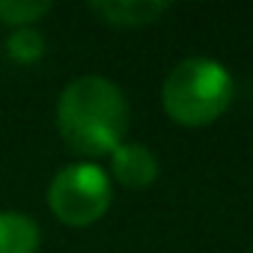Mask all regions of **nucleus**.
<instances>
[{
	"instance_id": "obj_1",
	"label": "nucleus",
	"mask_w": 253,
	"mask_h": 253,
	"mask_svg": "<svg viewBox=\"0 0 253 253\" xmlns=\"http://www.w3.org/2000/svg\"><path fill=\"white\" fill-rule=\"evenodd\" d=\"M128 116L122 89L98 75L75 78L57 101V128L63 140L86 158L110 155L125 140Z\"/></svg>"
},
{
	"instance_id": "obj_2",
	"label": "nucleus",
	"mask_w": 253,
	"mask_h": 253,
	"mask_svg": "<svg viewBox=\"0 0 253 253\" xmlns=\"http://www.w3.org/2000/svg\"><path fill=\"white\" fill-rule=\"evenodd\" d=\"M235 95V81L217 60L209 57H191L182 60L164 81L161 104L167 116L188 128L214 122L226 113Z\"/></svg>"
},
{
	"instance_id": "obj_3",
	"label": "nucleus",
	"mask_w": 253,
	"mask_h": 253,
	"mask_svg": "<svg viewBox=\"0 0 253 253\" xmlns=\"http://www.w3.org/2000/svg\"><path fill=\"white\" fill-rule=\"evenodd\" d=\"M48 206L69 226L95 223L110 206V179L101 167L81 161L63 167L48 188Z\"/></svg>"
},
{
	"instance_id": "obj_4",
	"label": "nucleus",
	"mask_w": 253,
	"mask_h": 253,
	"mask_svg": "<svg viewBox=\"0 0 253 253\" xmlns=\"http://www.w3.org/2000/svg\"><path fill=\"white\" fill-rule=\"evenodd\" d=\"M110 173L122 188H149L158 179V158L140 143H119L110 152Z\"/></svg>"
},
{
	"instance_id": "obj_5",
	"label": "nucleus",
	"mask_w": 253,
	"mask_h": 253,
	"mask_svg": "<svg viewBox=\"0 0 253 253\" xmlns=\"http://www.w3.org/2000/svg\"><path fill=\"white\" fill-rule=\"evenodd\" d=\"M89 9L104 18L110 27H146L158 15L167 12V3H155V0H95Z\"/></svg>"
},
{
	"instance_id": "obj_6",
	"label": "nucleus",
	"mask_w": 253,
	"mask_h": 253,
	"mask_svg": "<svg viewBox=\"0 0 253 253\" xmlns=\"http://www.w3.org/2000/svg\"><path fill=\"white\" fill-rule=\"evenodd\" d=\"M39 226L21 211H0V253H36Z\"/></svg>"
},
{
	"instance_id": "obj_7",
	"label": "nucleus",
	"mask_w": 253,
	"mask_h": 253,
	"mask_svg": "<svg viewBox=\"0 0 253 253\" xmlns=\"http://www.w3.org/2000/svg\"><path fill=\"white\" fill-rule=\"evenodd\" d=\"M51 12L48 0H0V21L15 24V27H30L42 15Z\"/></svg>"
},
{
	"instance_id": "obj_8",
	"label": "nucleus",
	"mask_w": 253,
	"mask_h": 253,
	"mask_svg": "<svg viewBox=\"0 0 253 253\" xmlns=\"http://www.w3.org/2000/svg\"><path fill=\"white\" fill-rule=\"evenodd\" d=\"M6 51H9V57L18 60V63H36V60L45 57V39H42V33L33 30V27H18V30L9 36V42H6Z\"/></svg>"
},
{
	"instance_id": "obj_9",
	"label": "nucleus",
	"mask_w": 253,
	"mask_h": 253,
	"mask_svg": "<svg viewBox=\"0 0 253 253\" xmlns=\"http://www.w3.org/2000/svg\"><path fill=\"white\" fill-rule=\"evenodd\" d=\"M250 253H253V250H250Z\"/></svg>"
}]
</instances>
